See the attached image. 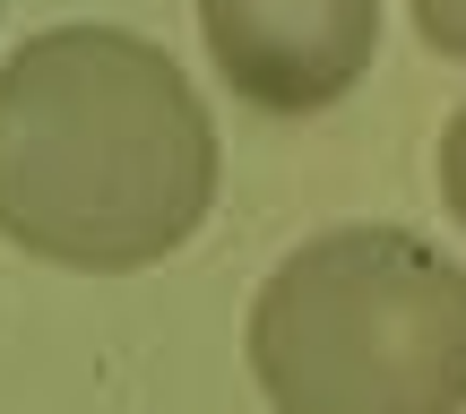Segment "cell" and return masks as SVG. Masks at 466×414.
<instances>
[{"instance_id":"cell-4","label":"cell","mask_w":466,"mask_h":414,"mask_svg":"<svg viewBox=\"0 0 466 414\" xmlns=\"http://www.w3.org/2000/svg\"><path fill=\"white\" fill-rule=\"evenodd\" d=\"M432 182H441V207H450V225L466 233V104L450 121H441V147H432Z\"/></svg>"},{"instance_id":"cell-6","label":"cell","mask_w":466,"mask_h":414,"mask_svg":"<svg viewBox=\"0 0 466 414\" xmlns=\"http://www.w3.org/2000/svg\"><path fill=\"white\" fill-rule=\"evenodd\" d=\"M0 9H9V0H0Z\"/></svg>"},{"instance_id":"cell-1","label":"cell","mask_w":466,"mask_h":414,"mask_svg":"<svg viewBox=\"0 0 466 414\" xmlns=\"http://www.w3.org/2000/svg\"><path fill=\"white\" fill-rule=\"evenodd\" d=\"M225 138L156 35L61 17L0 52V242L78 277L156 268L208 225Z\"/></svg>"},{"instance_id":"cell-2","label":"cell","mask_w":466,"mask_h":414,"mask_svg":"<svg viewBox=\"0 0 466 414\" xmlns=\"http://www.w3.org/2000/svg\"><path fill=\"white\" fill-rule=\"evenodd\" d=\"M277 414H466V268L415 225L302 233L242 311Z\"/></svg>"},{"instance_id":"cell-5","label":"cell","mask_w":466,"mask_h":414,"mask_svg":"<svg viewBox=\"0 0 466 414\" xmlns=\"http://www.w3.org/2000/svg\"><path fill=\"white\" fill-rule=\"evenodd\" d=\"M406 17H415L423 52H441V61H466V0H406Z\"/></svg>"},{"instance_id":"cell-3","label":"cell","mask_w":466,"mask_h":414,"mask_svg":"<svg viewBox=\"0 0 466 414\" xmlns=\"http://www.w3.org/2000/svg\"><path fill=\"white\" fill-rule=\"evenodd\" d=\"M190 17L233 104L311 121L371 78L389 0H190Z\"/></svg>"}]
</instances>
